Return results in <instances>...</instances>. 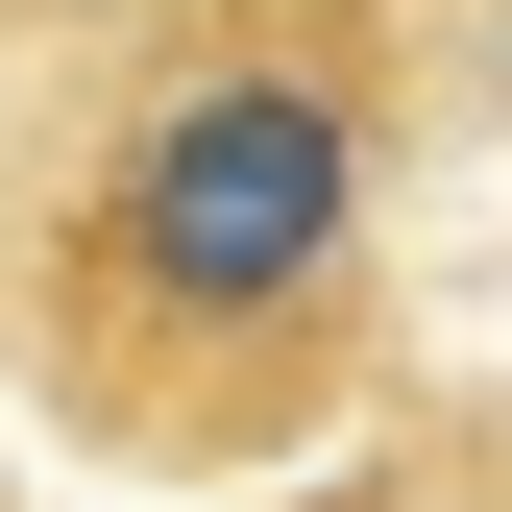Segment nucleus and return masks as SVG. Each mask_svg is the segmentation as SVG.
<instances>
[{
	"label": "nucleus",
	"mask_w": 512,
	"mask_h": 512,
	"mask_svg": "<svg viewBox=\"0 0 512 512\" xmlns=\"http://www.w3.org/2000/svg\"><path fill=\"white\" fill-rule=\"evenodd\" d=\"M269 512H512V464H317V488H269Z\"/></svg>",
	"instance_id": "nucleus-3"
},
{
	"label": "nucleus",
	"mask_w": 512,
	"mask_h": 512,
	"mask_svg": "<svg viewBox=\"0 0 512 512\" xmlns=\"http://www.w3.org/2000/svg\"><path fill=\"white\" fill-rule=\"evenodd\" d=\"M147 25V0H0V293H25V220H49V147H74L98 49Z\"/></svg>",
	"instance_id": "nucleus-2"
},
{
	"label": "nucleus",
	"mask_w": 512,
	"mask_h": 512,
	"mask_svg": "<svg viewBox=\"0 0 512 512\" xmlns=\"http://www.w3.org/2000/svg\"><path fill=\"white\" fill-rule=\"evenodd\" d=\"M415 0H147L49 147L0 391L122 488H317L391 415Z\"/></svg>",
	"instance_id": "nucleus-1"
}]
</instances>
